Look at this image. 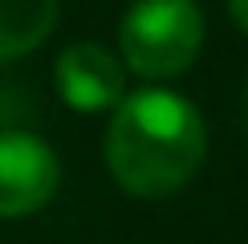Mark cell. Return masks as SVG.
<instances>
[{
  "label": "cell",
  "instance_id": "6da1fadb",
  "mask_svg": "<svg viewBox=\"0 0 248 244\" xmlns=\"http://www.w3.org/2000/svg\"><path fill=\"white\" fill-rule=\"evenodd\" d=\"M208 155L203 114L175 90H139L114 106L106 163L122 191L159 199L187 187Z\"/></svg>",
  "mask_w": 248,
  "mask_h": 244
},
{
  "label": "cell",
  "instance_id": "7a4b0ae2",
  "mask_svg": "<svg viewBox=\"0 0 248 244\" xmlns=\"http://www.w3.org/2000/svg\"><path fill=\"white\" fill-rule=\"evenodd\" d=\"M122 57L142 77H175L203 45V13L195 0H134L118 29Z\"/></svg>",
  "mask_w": 248,
  "mask_h": 244
},
{
  "label": "cell",
  "instance_id": "3957f363",
  "mask_svg": "<svg viewBox=\"0 0 248 244\" xmlns=\"http://www.w3.org/2000/svg\"><path fill=\"white\" fill-rule=\"evenodd\" d=\"M61 183V163L45 138L29 130L0 135V216H29L53 199Z\"/></svg>",
  "mask_w": 248,
  "mask_h": 244
},
{
  "label": "cell",
  "instance_id": "277c9868",
  "mask_svg": "<svg viewBox=\"0 0 248 244\" xmlns=\"http://www.w3.org/2000/svg\"><path fill=\"white\" fill-rule=\"evenodd\" d=\"M53 77H57L61 102L74 106V110H86V114L118 106L126 98V74H122L118 57L110 49H102V45H90V41L69 45L57 57Z\"/></svg>",
  "mask_w": 248,
  "mask_h": 244
},
{
  "label": "cell",
  "instance_id": "5b68a950",
  "mask_svg": "<svg viewBox=\"0 0 248 244\" xmlns=\"http://www.w3.org/2000/svg\"><path fill=\"white\" fill-rule=\"evenodd\" d=\"M57 25V0H0V61L25 57Z\"/></svg>",
  "mask_w": 248,
  "mask_h": 244
},
{
  "label": "cell",
  "instance_id": "8992f818",
  "mask_svg": "<svg viewBox=\"0 0 248 244\" xmlns=\"http://www.w3.org/2000/svg\"><path fill=\"white\" fill-rule=\"evenodd\" d=\"M228 8H232V16H236V25L248 33V0H228Z\"/></svg>",
  "mask_w": 248,
  "mask_h": 244
},
{
  "label": "cell",
  "instance_id": "52a82bcc",
  "mask_svg": "<svg viewBox=\"0 0 248 244\" xmlns=\"http://www.w3.org/2000/svg\"><path fill=\"white\" fill-rule=\"evenodd\" d=\"M244 130H248V90H244Z\"/></svg>",
  "mask_w": 248,
  "mask_h": 244
}]
</instances>
